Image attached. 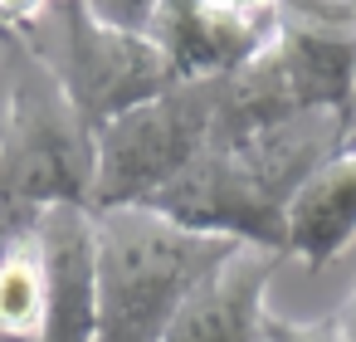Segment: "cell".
<instances>
[{"instance_id": "6", "label": "cell", "mask_w": 356, "mask_h": 342, "mask_svg": "<svg viewBox=\"0 0 356 342\" xmlns=\"http://www.w3.org/2000/svg\"><path fill=\"white\" fill-rule=\"evenodd\" d=\"M283 254L239 244L176 313L161 342H264L268 279Z\"/></svg>"}, {"instance_id": "1", "label": "cell", "mask_w": 356, "mask_h": 342, "mask_svg": "<svg viewBox=\"0 0 356 342\" xmlns=\"http://www.w3.org/2000/svg\"><path fill=\"white\" fill-rule=\"evenodd\" d=\"M234 249V240L186 230L152 205L93 210L98 342H161L186 298Z\"/></svg>"}, {"instance_id": "14", "label": "cell", "mask_w": 356, "mask_h": 342, "mask_svg": "<svg viewBox=\"0 0 356 342\" xmlns=\"http://www.w3.org/2000/svg\"><path fill=\"white\" fill-rule=\"evenodd\" d=\"M215 6H283V0H215Z\"/></svg>"}, {"instance_id": "12", "label": "cell", "mask_w": 356, "mask_h": 342, "mask_svg": "<svg viewBox=\"0 0 356 342\" xmlns=\"http://www.w3.org/2000/svg\"><path fill=\"white\" fill-rule=\"evenodd\" d=\"M54 0H0V30H30Z\"/></svg>"}, {"instance_id": "9", "label": "cell", "mask_w": 356, "mask_h": 342, "mask_svg": "<svg viewBox=\"0 0 356 342\" xmlns=\"http://www.w3.org/2000/svg\"><path fill=\"white\" fill-rule=\"evenodd\" d=\"M93 10V20L113 25V30H132V35H152V20L161 10V0H83Z\"/></svg>"}, {"instance_id": "3", "label": "cell", "mask_w": 356, "mask_h": 342, "mask_svg": "<svg viewBox=\"0 0 356 342\" xmlns=\"http://www.w3.org/2000/svg\"><path fill=\"white\" fill-rule=\"evenodd\" d=\"M35 25H49V35L30 40V49L49 64V74L64 84V93L74 98V108L88 118L93 132L181 84L176 64L152 35L93 20L83 0H54Z\"/></svg>"}, {"instance_id": "17", "label": "cell", "mask_w": 356, "mask_h": 342, "mask_svg": "<svg viewBox=\"0 0 356 342\" xmlns=\"http://www.w3.org/2000/svg\"><path fill=\"white\" fill-rule=\"evenodd\" d=\"M0 342H10V337H0Z\"/></svg>"}, {"instance_id": "8", "label": "cell", "mask_w": 356, "mask_h": 342, "mask_svg": "<svg viewBox=\"0 0 356 342\" xmlns=\"http://www.w3.org/2000/svg\"><path fill=\"white\" fill-rule=\"evenodd\" d=\"M44 249H40V220L30 235H20L0 254V337L10 342H35L40 318H44Z\"/></svg>"}, {"instance_id": "5", "label": "cell", "mask_w": 356, "mask_h": 342, "mask_svg": "<svg viewBox=\"0 0 356 342\" xmlns=\"http://www.w3.org/2000/svg\"><path fill=\"white\" fill-rule=\"evenodd\" d=\"M44 249V318L35 342H98V274H93V210L49 205L40 215Z\"/></svg>"}, {"instance_id": "7", "label": "cell", "mask_w": 356, "mask_h": 342, "mask_svg": "<svg viewBox=\"0 0 356 342\" xmlns=\"http://www.w3.org/2000/svg\"><path fill=\"white\" fill-rule=\"evenodd\" d=\"M356 240V152L327 157L288 205V254L307 269H327Z\"/></svg>"}, {"instance_id": "16", "label": "cell", "mask_w": 356, "mask_h": 342, "mask_svg": "<svg viewBox=\"0 0 356 342\" xmlns=\"http://www.w3.org/2000/svg\"><path fill=\"white\" fill-rule=\"evenodd\" d=\"M0 147H6V88H0Z\"/></svg>"}, {"instance_id": "10", "label": "cell", "mask_w": 356, "mask_h": 342, "mask_svg": "<svg viewBox=\"0 0 356 342\" xmlns=\"http://www.w3.org/2000/svg\"><path fill=\"white\" fill-rule=\"evenodd\" d=\"M264 342H341V332H337V318L327 313V318H283V313H273L268 308V318H264Z\"/></svg>"}, {"instance_id": "13", "label": "cell", "mask_w": 356, "mask_h": 342, "mask_svg": "<svg viewBox=\"0 0 356 342\" xmlns=\"http://www.w3.org/2000/svg\"><path fill=\"white\" fill-rule=\"evenodd\" d=\"M332 318H337V332H341V342H356V288L341 298V308H337Z\"/></svg>"}, {"instance_id": "4", "label": "cell", "mask_w": 356, "mask_h": 342, "mask_svg": "<svg viewBox=\"0 0 356 342\" xmlns=\"http://www.w3.org/2000/svg\"><path fill=\"white\" fill-rule=\"evenodd\" d=\"M225 79H181L98 132L93 210L147 205L220 137Z\"/></svg>"}, {"instance_id": "2", "label": "cell", "mask_w": 356, "mask_h": 342, "mask_svg": "<svg viewBox=\"0 0 356 342\" xmlns=\"http://www.w3.org/2000/svg\"><path fill=\"white\" fill-rule=\"evenodd\" d=\"M10 49L6 79V147H0V196L49 210V205H88L98 181V132L74 108L64 84L49 64L15 40V30H0Z\"/></svg>"}, {"instance_id": "15", "label": "cell", "mask_w": 356, "mask_h": 342, "mask_svg": "<svg viewBox=\"0 0 356 342\" xmlns=\"http://www.w3.org/2000/svg\"><path fill=\"white\" fill-rule=\"evenodd\" d=\"M341 147H351V152H356V113H351V123H346V137H341Z\"/></svg>"}, {"instance_id": "11", "label": "cell", "mask_w": 356, "mask_h": 342, "mask_svg": "<svg viewBox=\"0 0 356 342\" xmlns=\"http://www.w3.org/2000/svg\"><path fill=\"white\" fill-rule=\"evenodd\" d=\"M288 10H302L312 20H332V25H351L356 30V0H283Z\"/></svg>"}]
</instances>
